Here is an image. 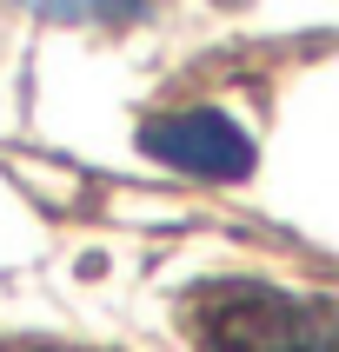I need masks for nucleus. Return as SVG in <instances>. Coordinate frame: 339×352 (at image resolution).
<instances>
[{"mask_svg":"<svg viewBox=\"0 0 339 352\" xmlns=\"http://www.w3.org/2000/svg\"><path fill=\"white\" fill-rule=\"evenodd\" d=\"M186 319L199 352H333V306L266 279H213L193 293Z\"/></svg>","mask_w":339,"mask_h":352,"instance_id":"1","label":"nucleus"},{"mask_svg":"<svg viewBox=\"0 0 339 352\" xmlns=\"http://www.w3.org/2000/svg\"><path fill=\"white\" fill-rule=\"evenodd\" d=\"M140 153L186 179H246L253 173V133L219 107H173L140 126Z\"/></svg>","mask_w":339,"mask_h":352,"instance_id":"2","label":"nucleus"},{"mask_svg":"<svg viewBox=\"0 0 339 352\" xmlns=\"http://www.w3.org/2000/svg\"><path fill=\"white\" fill-rule=\"evenodd\" d=\"M20 7L60 27H127L146 14V0H20Z\"/></svg>","mask_w":339,"mask_h":352,"instance_id":"3","label":"nucleus"}]
</instances>
